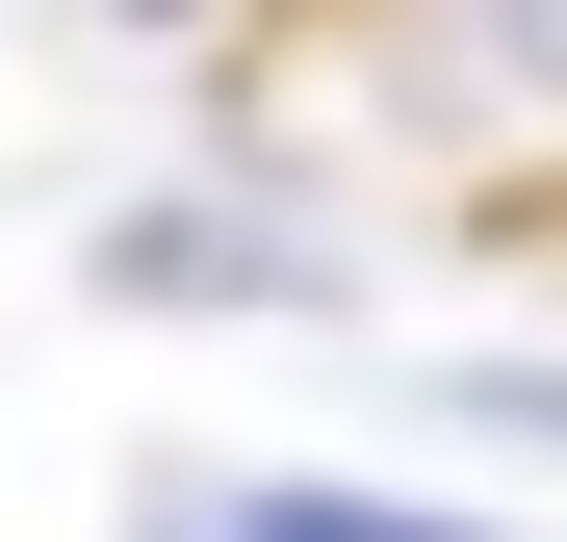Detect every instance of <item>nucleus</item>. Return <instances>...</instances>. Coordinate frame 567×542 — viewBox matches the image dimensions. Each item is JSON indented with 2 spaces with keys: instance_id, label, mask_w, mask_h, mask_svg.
<instances>
[{
  "instance_id": "1",
  "label": "nucleus",
  "mask_w": 567,
  "mask_h": 542,
  "mask_svg": "<svg viewBox=\"0 0 567 542\" xmlns=\"http://www.w3.org/2000/svg\"><path fill=\"white\" fill-rule=\"evenodd\" d=\"M78 285H104V310H284V336H310V310H361V258L310 207H258V181H155V207L78 233Z\"/></svg>"
},
{
  "instance_id": "2",
  "label": "nucleus",
  "mask_w": 567,
  "mask_h": 542,
  "mask_svg": "<svg viewBox=\"0 0 567 542\" xmlns=\"http://www.w3.org/2000/svg\"><path fill=\"white\" fill-rule=\"evenodd\" d=\"M439 104L464 130H567V0H464L439 27Z\"/></svg>"
},
{
  "instance_id": "3",
  "label": "nucleus",
  "mask_w": 567,
  "mask_h": 542,
  "mask_svg": "<svg viewBox=\"0 0 567 542\" xmlns=\"http://www.w3.org/2000/svg\"><path fill=\"white\" fill-rule=\"evenodd\" d=\"M258 542H516V517H439V491H336V466H258Z\"/></svg>"
},
{
  "instance_id": "4",
  "label": "nucleus",
  "mask_w": 567,
  "mask_h": 542,
  "mask_svg": "<svg viewBox=\"0 0 567 542\" xmlns=\"http://www.w3.org/2000/svg\"><path fill=\"white\" fill-rule=\"evenodd\" d=\"M439 413H491V439H542V466H567V361H464Z\"/></svg>"
},
{
  "instance_id": "5",
  "label": "nucleus",
  "mask_w": 567,
  "mask_h": 542,
  "mask_svg": "<svg viewBox=\"0 0 567 542\" xmlns=\"http://www.w3.org/2000/svg\"><path fill=\"white\" fill-rule=\"evenodd\" d=\"M155 542H258V517H233V491H181V517H155Z\"/></svg>"
},
{
  "instance_id": "6",
  "label": "nucleus",
  "mask_w": 567,
  "mask_h": 542,
  "mask_svg": "<svg viewBox=\"0 0 567 542\" xmlns=\"http://www.w3.org/2000/svg\"><path fill=\"white\" fill-rule=\"evenodd\" d=\"M104 27H233V0H104Z\"/></svg>"
}]
</instances>
